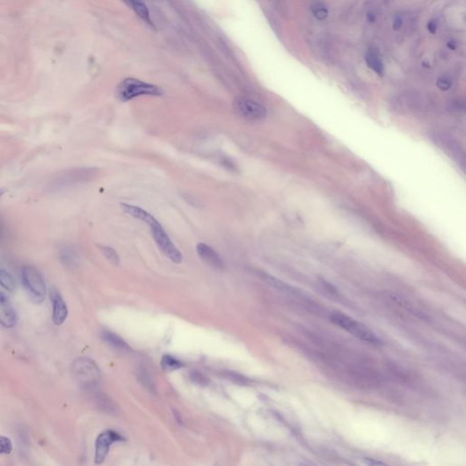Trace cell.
I'll return each instance as SVG.
<instances>
[{
	"label": "cell",
	"mask_w": 466,
	"mask_h": 466,
	"mask_svg": "<svg viewBox=\"0 0 466 466\" xmlns=\"http://www.w3.org/2000/svg\"><path fill=\"white\" fill-rule=\"evenodd\" d=\"M99 174L97 168L85 167V168H70L58 173L51 180L48 188L51 191H60L64 189H71L79 185L88 183L93 181Z\"/></svg>",
	"instance_id": "obj_1"
},
{
	"label": "cell",
	"mask_w": 466,
	"mask_h": 466,
	"mask_svg": "<svg viewBox=\"0 0 466 466\" xmlns=\"http://www.w3.org/2000/svg\"><path fill=\"white\" fill-rule=\"evenodd\" d=\"M162 94L163 91L160 87L133 78L122 80L115 91L116 97L121 102L132 101L141 96L159 97Z\"/></svg>",
	"instance_id": "obj_2"
},
{
	"label": "cell",
	"mask_w": 466,
	"mask_h": 466,
	"mask_svg": "<svg viewBox=\"0 0 466 466\" xmlns=\"http://www.w3.org/2000/svg\"><path fill=\"white\" fill-rule=\"evenodd\" d=\"M330 319L332 324L344 329L345 331L360 340L371 345H382V340L372 330H370L364 324L359 323L356 320L347 316L342 312L333 311L330 315Z\"/></svg>",
	"instance_id": "obj_3"
},
{
	"label": "cell",
	"mask_w": 466,
	"mask_h": 466,
	"mask_svg": "<svg viewBox=\"0 0 466 466\" xmlns=\"http://www.w3.org/2000/svg\"><path fill=\"white\" fill-rule=\"evenodd\" d=\"M145 223L151 228L152 238L164 255L174 263H181L183 259L181 251L173 243L160 222L152 214Z\"/></svg>",
	"instance_id": "obj_4"
},
{
	"label": "cell",
	"mask_w": 466,
	"mask_h": 466,
	"mask_svg": "<svg viewBox=\"0 0 466 466\" xmlns=\"http://www.w3.org/2000/svg\"><path fill=\"white\" fill-rule=\"evenodd\" d=\"M72 374L79 384L92 388L101 379V370L89 358H79L72 363Z\"/></svg>",
	"instance_id": "obj_5"
},
{
	"label": "cell",
	"mask_w": 466,
	"mask_h": 466,
	"mask_svg": "<svg viewBox=\"0 0 466 466\" xmlns=\"http://www.w3.org/2000/svg\"><path fill=\"white\" fill-rule=\"evenodd\" d=\"M22 282L26 290L37 303H42L46 297V284L38 269L33 266H25L22 269Z\"/></svg>",
	"instance_id": "obj_6"
},
{
	"label": "cell",
	"mask_w": 466,
	"mask_h": 466,
	"mask_svg": "<svg viewBox=\"0 0 466 466\" xmlns=\"http://www.w3.org/2000/svg\"><path fill=\"white\" fill-rule=\"evenodd\" d=\"M233 110L240 118L247 120H260L267 117L268 111L262 104L249 97H236Z\"/></svg>",
	"instance_id": "obj_7"
},
{
	"label": "cell",
	"mask_w": 466,
	"mask_h": 466,
	"mask_svg": "<svg viewBox=\"0 0 466 466\" xmlns=\"http://www.w3.org/2000/svg\"><path fill=\"white\" fill-rule=\"evenodd\" d=\"M119 441H124V437L115 431L108 430V431L101 433L96 440L95 462L97 464H101L104 462L109 454L111 445L116 442Z\"/></svg>",
	"instance_id": "obj_8"
},
{
	"label": "cell",
	"mask_w": 466,
	"mask_h": 466,
	"mask_svg": "<svg viewBox=\"0 0 466 466\" xmlns=\"http://www.w3.org/2000/svg\"><path fill=\"white\" fill-rule=\"evenodd\" d=\"M51 302L53 305V316L52 320L56 325H61L67 320L68 311L66 303L59 290L53 288L51 291Z\"/></svg>",
	"instance_id": "obj_9"
},
{
	"label": "cell",
	"mask_w": 466,
	"mask_h": 466,
	"mask_svg": "<svg viewBox=\"0 0 466 466\" xmlns=\"http://www.w3.org/2000/svg\"><path fill=\"white\" fill-rule=\"evenodd\" d=\"M196 249L199 256L206 264L210 265V267L214 269L224 268V262L222 257L219 256V254L214 249L211 248L208 244L200 242L197 244Z\"/></svg>",
	"instance_id": "obj_10"
},
{
	"label": "cell",
	"mask_w": 466,
	"mask_h": 466,
	"mask_svg": "<svg viewBox=\"0 0 466 466\" xmlns=\"http://www.w3.org/2000/svg\"><path fill=\"white\" fill-rule=\"evenodd\" d=\"M17 322V312L9 298L0 297V324L5 328H13Z\"/></svg>",
	"instance_id": "obj_11"
},
{
	"label": "cell",
	"mask_w": 466,
	"mask_h": 466,
	"mask_svg": "<svg viewBox=\"0 0 466 466\" xmlns=\"http://www.w3.org/2000/svg\"><path fill=\"white\" fill-rule=\"evenodd\" d=\"M15 288L16 282L12 275L5 269H0V297L9 298Z\"/></svg>",
	"instance_id": "obj_12"
},
{
	"label": "cell",
	"mask_w": 466,
	"mask_h": 466,
	"mask_svg": "<svg viewBox=\"0 0 466 466\" xmlns=\"http://www.w3.org/2000/svg\"><path fill=\"white\" fill-rule=\"evenodd\" d=\"M101 336L108 345H110L113 348L117 349L118 351H123V352L130 351V346L127 345L126 341L122 340L120 337H118L113 332L104 331L101 333Z\"/></svg>",
	"instance_id": "obj_13"
},
{
	"label": "cell",
	"mask_w": 466,
	"mask_h": 466,
	"mask_svg": "<svg viewBox=\"0 0 466 466\" xmlns=\"http://www.w3.org/2000/svg\"><path fill=\"white\" fill-rule=\"evenodd\" d=\"M365 62L367 66L374 70L377 75L382 76L384 73V66L382 59L375 51H368L365 55Z\"/></svg>",
	"instance_id": "obj_14"
},
{
	"label": "cell",
	"mask_w": 466,
	"mask_h": 466,
	"mask_svg": "<svg viewBox=\"0 0 466 466\" xmlns=\"http://www.w3.org/2000/svg\"><path fill=\"white\" fill-rule=\"evenodd\" d=\"M59 260L67 267H74L78 263V255L70 246H63L59 250Z\"/></svg>",
	"instance_id": "obj_15"
},
{
	"label": "cell",
	"mask_w": 466,
	"mask_h": 466,
	"mask_svg": "<svg viewBox=\"0 0 466 466\" xmlns=\"http://www.w3.org/2000/svg\"><path fill=\"white\" fill-rule=\"evenodd\" d=\"M161 368L165 372H174L176 370L181 369L183 366V363L181 361L177 360L175 358L170 356V355H165L161 359Z\"/></svg>",
	"instance_id": "obj_16"
},
{
	"label": "cell",
	"mask_w": 466,
	"mask_h": 466,
	"mask_svg": "<svg viewBox=\"0 0 466 466\" xmlns=\"http://www.w3.org/2000/svg\"><path fill=\"white\" fill-rule=\"evenodd\" d=\"M311 10L312 15L318 20H324L329 14L327 7L322 1H313L311 5Z\"/></svg>",
	"instance_id": "obj_17"
},
{
	"label": "cell",
	"mask_w": 466,
	"mask_h": 466,
	"mask_svg": "<svg viewBox=\"0 0 466 466\" xmlns=\"http://www.w3.org/2000/svg\"><path fill=\"white\" fill-rule=\"evenodd\" d=\"M130 3H131V6L134 9L135 12L138 14V16L141 19H143L144 21L147 22V23L151 22L150 12L148 10L146 5L144 4L142 1H140V0H130Z\"/></svg>",
	"instance_id": "obj_18"
},
{
	"label": "cell",
	"mask_w": 466,
	"mask_h": 466,
	"mask_svg": "<svg viewBox=\"0 0 466 466\" xmlns=\"http://www.w3.org/2000/svg\"><path fill=\"white\" fill-rule=\"evenodd\" d=\"M102 254L105 256L106 259L109 260L111 264L118 266L119 264V257H118V252L116 250L109 246H100Z\"/></svg>",
	"instance_id": "obj_19"
},
{
	"label": "cell",
	"mask_w": 466,
	"mask_h": 466,
	"mask_svg": "<svg viewBox=\"0 0 466 466\" xmlns=\"http://www.w3.org/2000/svg\"><path fill=\"white\" fill-rule=\"evenodd\" d=\"M12 442L6 436H0V454H9L12 452Z\"/></svg>",
	"instance_id": "obj_20"
},
{
	"label": "cell",
	"mask_w": 466,
	"mask_h": 466,
	"mask_svg": "<svg viewBox=\"0 0 466 466\" xmlns=\"http://www.w3.org/2000/svg\"><path fill=\"white\" fill-rule=\"evenodd\" d=\"M189 377H190L192 382L197 383V384H200V385H207L209 383V380H208L206 376L204 374L199 373L197 371H192L190 373Z\"/></svg>",
	"instance_id": "obj_21"
},
{
	"label": "cell",
	"mask_w": 466,
	"mask_h": 466,
	"mask_svg": "<svg viewBox=\"0 0 466 466\" xmlns=\"http://www.w3.org/2000/svg\"><path fill=\"white\" fill-rule=\"evenodd\" d=\"M437 87L440 88L441 90H444V91H446V90H449L450 88H452V81L450 80L449 78H446V77H441L437 80L436 82Z\"/></svg>",
	"instance_id": "obj_22"
},
{
	"label": "cell",
	"mask_w": 466,
	"mask_h": 466,
	"mask_svg": "<svg viewBox=\"0 0 466 466\" xmlns=\"http://www.w3.org/2000/svg\"><path fill=\"white\" fill-rule=\"evenodd\" d=\"M224 377L229 379V380H231V381H234V382H237V383H245L246 380L245 378H243L242 376H240L239 374H234V373H231V372H226L224 373Z\"/></svg>",
	"instance_id": "obj_23"
},
{
	"label": "cell",
	"mask_w": 466,
	"mask_h": 466,
	"mask_svg": "<svg viewBox=\"0 0 466 466\" xmlns=\"http://www.w3.org/2000/svg\"><path fill=\"white\" fill-rule=\"evenodd\" d=\"M222 163H223V166L227 167V168H229L230 170L235 171L236 168H237L235 163L229 158H223V159L222 158Z\"/></svg>",
	"instance_id": "obj_24"
},
{
	"label": "cell",
	"mask_w": 466,
	"mask_h": 466,
	"mask_svg": "<svg viewBox=\"0 0 466 466\" xmlns=\"http://www.w3.org/2000/svg\"><path fill=\"white\" fill-rule=\"evenodd\" d=\"M361 460L366 464H368V465H384L385 464L384 462L376 461L375 459H373V458L361 457Z\"/></svg>",
	"instance_id": "obj_25"
},
{
	"label": "cell",
	"mask_w": 466,
	"mask_h": 466,
	"mask_svg": "<svg viewBox=\"0 0 466 466\" xmlns=\"http://www.w3.org/2000/svg\"><path fill=\"white\" fill-rule=\"evenodd\" d=\"M403 17H401L400 15H397L395 16V19H394V24H393V28L395 30H401V28L403 27Z\"/></svg>",
	"instance_id": "obj_26"
},
{
	"label": "cell",
	"mask_w": 466,
	"mask_h": 466,
	"mask_svg": "<svg viewBox=\"0 0 466 466\" xmlns=\"http://www.w3.org/2000/svg\"><path fill=\"white\" fill-rule=\"evenodd\" d=\"M437 28H438V25H437V22L435 20H431V21L428 22L427 29H428V31L430 33H436Z\"/></svg>",
	"instance_id": "obj_27"
},
{
	"label": "cell",
	"mask_w": 466,
	"mask_h": 466,
	"mask_svg": "<svg viewBox=\"0 0 466 466\" xmlns=\"http://www.w3.org/2000/svg\"><path fill=\"white\" fill-rule=\"evenodd\" d=\"M367 20L370 22V23H374L375 20H376V16L375 14L373 12H369L367 14Z\"/></svg>",
	"instance_id": "obj_28"
},
{
	"label": "cell",
	"mask_w": 466,
	"mask_h": 466,
	"mask_svg": "<svg viewBox=\"0 0 466 466\" xmlns=\"http://www.w3.org/2000/svg\"><path fill=\"white\" fill-rule=\"evenodd\" d=\"M5 194V189H0V199Z\"/></svg>",
	"instance_id": "obj_29"
}]
</instances>
